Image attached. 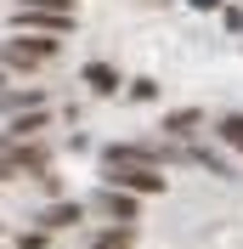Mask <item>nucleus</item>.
<instances>
[{"label": "nucleus", "instance_id": "nucleus-16", "mask_svg": "<svg viewBox=\"0 0 243 249\" xmlns=\"http://www.w3.org/2000/svg\"><path fill=\"white\" fill-rule=\"evenodd\" d=\"M192 6H198V12H215V6H221V0H192Z\"/></svg>", "mask_w": 243, "mask_h": 249}, {"label": "nucleus", "instance_id": "nucleus-6", "mask_svg": "<svg viewBox=\"0 0 243 249\" xmlns=\"http://www.w3.org/2000/svg\"><path fill=\"white\" fill-rule=\"evenodd\" d=\"M85 85L96 96H113L119 91V68H107V62H85Z\"/></svg>", "mask_w": 243, "mask_h": 249}, {"label": "nucleus", "instance_id": "nucleus-10", "mask_svg": "<svg viewBox=\"0 0 243 249\" xmlns=\"http://www.w3.org/2000/svg\"><path fill=\"white\" fill-rule=\"evenodd\" d=\"M192 159H198V164H204L209 176H232V164H226L221 153H209V147H192Z\"/></svg>", "mask_w": 243, "mask_h": 249}, {"label": "nucleus", "instance_id": "nucleus-15", "mask_svg": "<svg viewBox=\"0 0 243 249\" xmlns=\"http://www.w3.org/2000/svg\"><path fill=\"white\" fill-rule=\"evenodd\" d=\"M12 170H17V164H12V147H6V153H0V181H6Z\"/></svg>", "mask_w": 243, "mask_h": 249}, {"label": "nucleus", "instance_id": "nucleus-7", "mask_svg": "<svg viewBox=\"0 0 243 249\" xmlns=\"http://www.w3.org/2000/svg\"><path fill=\"white\" fill-rule=\"evenodd\" d=\"M198 124H204L198 108H175V113H164V136H192Z\"/></svg>", "mask_w": 243, "mask_h": 249}, {"label": "nucleus", "instance_id": "nucleus-4", "mask_svg": "<svg viewBox=\"0 0 243 249\" xmlns=\"http://www.w3.org/2000/svg\"><path fill=\"white\" fill-rule=\"evenodd\" d=\"M96 210H102V215H113V221H136V198H130V193H113V187H102V193H96Z\"/></svg>", "mask_w": 243, "mask_h": 249}, {"label": "nucleus", "instance_id": "nucleus-14", "mask_svg": "<svg viewBox=\"0 0 243 249\" xmlns=\"http://www.w3.org/2000/svg\"><path fill=\"white\" fill-rule=\"evenodd\" d=\"M23 249H46V232H23Z\"/></svg>", "mask_w": 243, "mask_h": 249}, {"label": "nucleus", "instance_id": "nucleus-11", "mask_svg": "<svg viewBox=\"0 0 243 249\" xmlns=\"http://www.w3.org/2000/svg\"><path fill=\"white\" fill-rule=\"evenodd\" d=\"M91 249H130V227H113V232H102Z\"/></svg>", "mask_w": 243, "mask_h": 249}, {"label": "nucleus", "instance_id": "nucleus-1", "mask_svg": "<svg viewBox=\"0 0 243 249\" xmlns=\"http://www.w3.org/2000/svg\"><path fill=\"white\" fill-rule=\"evenodd\" d=\"M102 187L130 193V198H147V193H164V176H158V170H141V164H107Z\"/></svg>", "mask_w": 243, "mask_h": 249}, {"label": "nucleus", "instance_id": "nucleus-12", "mask_svg": "<svg viewBox=\"0 0 243 249\" xmlns=\"http://www.w3.org/2000/svg\"><path fill=\"white\" fill-rule=\"evenodd\" d=\"M29 12H57V17H74V0H23Z\"/></svg>", "mask_w": 243, "mask_h": 249}, {"label": "nucleus", "instance_id": "nucleus-8", "mask_svg": "<svg viewBox=\"0 0 243 249\" xmlns=\"http://www.w3.org/2000/svg\"><path fill=\"white\" fill-rule=\"evenodd\" d=\"M51 227V232H62V227H74V221H85V204H51L46 215H40Z\"/></svg>", "mask_w": 243, "mask_h": 249}, {"label": "nucleus", "instance_id": "nucleus-5", "mask_svg": "<svg viewBox=\"0 0 243 249\" xmlns=\"http://www.w3.org/2000/svg\"><path fill=\"white\" fill-rule=\"evenodd\" d=\"M29 108H46V91L29 85V91H0V113H29Z\"/></svg>", "mask_w": 243, "mask_h": 249}, {"label": "nucleus", "instance_id": "nucleus-2", "mask_svg": "<svg viewBox=\"0 0 243 249\" xmlns=\"http://www.w3.org/2000/svg\"><path fill=\"white\" fill-rule=\"evenodd\" d=\"M17 29H34V34H68L74 29V17H57V12H29V6H17Z\"/></svg>", "mask_w": 243, "mask_h": 249}, {"label": "nucleus", "instance_id": "nucleus-3", "mask_svg": "<svg viewBox=\"0 0 243 249\" xmlns=\"http://www.w3.org/2000/svg\"><path fill=\"white\" fill-rule=\"evenodd\" d=\"M102 164H141V170H153L158 153L141 147V142H113V147H102Z\"/></svg>", "mask_w": 243, "mask_h": 249}, {"label": "nucleus", "instance_id": "nucleus-13", "mask_svg": "<svg viewBox=\"0 0 243 249\" xmlns=\"http://www.w3.org/2000/svg\"><path fill=\"white\" fill-rule=\"evenodd\" d=\"M130 96H136V102H153V96H158V85H153V79H136V85H130Z\"/></svg>", "mask_w": 243, "mask_h": 249}, {"label": "nucleus", "instance_id": "nucleus-9", "mask_svg": "<svg viewBox=\"0 0 243 249\" xmlns=\"http://www.w3.org/2000/svg\"><path fill=\"white\" fill-rule=\"evenodd\" d=\"M215 136L226 142V147H238V153H243V113H226V119L215 124Z\"/></svg>", "mask_w": 243, "mask_h": 249}]
</instances>
